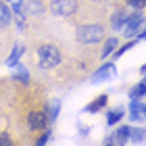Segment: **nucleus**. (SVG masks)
<instances>
[{"mask_svg": "<svg viewBox=\"0 0 146 146\" xmlns=\"http://www.w3.org/2000/svg\"><path fill=\"white\" fill-rule=\"evenodd\" d=\"M75 38L82 44H96L104 38V27L100 23H84V25L77 27Z\"/></svg>", "mask_w": 146, "mask_h": 146, "instance_id": "f257e3e1", "label": "nucleus"}, {"mask_svg": "<svg viewBox=\"0 0 146 146\" xmlns=\"http://www.w3.org/2000/svg\"><path fill=\"white\" fill-rule=\"evenodd\" d=\"M38 63L42 69H54L56 65H61V50L52 44H44L38 48Z\"/></svg>", "mask_w": 146, "mask_h": 146, "instance_id": "f03ea898", "label": "nucleus"}, {"mask_svg": "<svg viewBox=\"0 0 146 146\" xmlns=\"http://www.w3.org/2000/svg\"><path fill=\"white\" fill-rule=\"evenodd\" d=\"M75 9H77L75 0H52L50 2V11L56 17H71L75 13Z\"/></svg>", "mask_w": 146, "mask_h": 146, "instance_id": "7ed1b4c3", "label": "nucleus"}, {"mask_svg": "<svg viewBox=\"0 0 146 146\" xmlns=\"http://www.w3.org/2000/svg\"><path fill=\"white\" fill-rule=\"evenodd\" d=\"M144 23V15L140 11H136L134 15H127V21H125V25H123V36L125 38H134V36H138V31H140V25Z\"/></svg>", "mask_w": 146, "mask_h": 146, "instance_id": "20e7f679", "label": "nucleus"}, {"mask_svg": "<svg viewBox=\"0 0 146 146\" xmlns=\"http://www.w3.org/2000/svg\"><path fill=\"white\" fill-rule=\"evenodd\" d=\"M117 75V67L113 63H107V65H102L100 69H98L96 73H92V77H90V82L92 84H102V82H109V79H113Z\"/></svg>", "mask_w": 146, "mask_h": 146, "instance_id": "39448f33", "label": "nucleus"}, {"mask_svg": "<svg viewBox=\"0 0 146 146\" xmlns=\"http://www.w3.org/2000/svg\"><path fill=\"white\" fill-rule=\"evenodd\" d=\"M27 125L31 129H44L46 127V113L42 111H31L27 115Z\"/></svg>", "mask_w": 146, "mask_h": 146, "instance_id": "423d86ee", "label": "nucleus"}, {"mask_svg": "<svg viewBox=\"0 0 146 146\" xmlns=\"http://www.w3.org/2000/svg\"><path fill=\"white\" fill-rule=\"evenodd\" d=\"M129 131H131V127H127V125H121V127H117L115 131H113L111 140L115 142V144H125V142H129Z\"/></svg>", "mask_w": 146, "mask_h": 146, "instance_id": "0eeeda50", "label": "nucleus"}, {"mask_svg": "<svg viewBox=\"0 0 146 146\" xmlns=\"http://www.w3.org/2000/svg\"><path fill=\"white\" fill-rule=\"evenodd\" d=\"M125 21H127V13H125V11H115L111 15V27L115 29V31H121L123 25H125Z\"/></svg>", "mask_w": 146, "mask_h": 146, "instance_id": "6e6552de", "label": "nucleus"}, {"mask_svg": "<svg viewBox=\"0 0 146 146\" xmlns=\"http://www.w3.org/2000/svg\"><path fill=\"white\" fill-rule=\"evenodd\" d=\"M23 52H25V46L17 42L15 46H13V52L6 56V65H9V67H15V65H19V58H21Z\"/></svg>", "mask_w": 146, "mask_h": 146, "instance_id": "1a4fd4ad", "label": "nucleus"}, {"mask_svg": "<svg viewBox=\"0 0 146 146\" xmlns=\"http://www.w3.org/2000/svg\"><path fill=\"white\" fill-rule=\"evenodd\" d=\"M142 117H144V104L138 98H134L131 104H129V119L131 121H140Z\"/></svg>", "mask_w": 146, "mask_h": 146, "instance_id": "9d476101", "label": "nucleus"}, {"mask_svg": "<svg viewBox=\"0 0 146 146\" xmlns=\"http://www.w3.org/2000/svg\"><path fill=\"white\" fill-rule=\"evenodd\" d=\"M23 6H25V15H34V17H40L42 11H44V6H42L40 0H25Z\"/></svg>", "mask_w": 146, "mask_h": 146, "instance_id": "9b49d317", "label": "nucleus"}, {"mask_svg": "<svg viewBox=\"0 0 146 146\" xmlns=\"http://www.w3.org/2000/svg\"><path fill=\"white\" fill-rule=\"evenodd\" d=\"M123 115H125V109H123V107L111 109V111L107 113V125H115V123H119V121L123 119Z\"/></svg>", "mask_w": 146, "mask_h": 146, "instance_id": "f8f14e48", "label": "nucleus"}, {"mask_svg": "<svg viewBox=\"0 0 146 146\" xmlns=\"http://www.w3.org/2000/svg\"><path fill=\"white\" fill-rule=\"evenodd\" d=\"M107 102H109V96H107V94H100L92 104L86 107V111H88V113H98V111H102L104 107H107Z\"/></svg>", "mask_w": 146, "mask_h": 146, "instance_id": "ddd939ff", "label": "nucleus"}, {"mask_svg": "<svg viewBox=\"0 0 146 146\" xmlns=\"http://www.w3.org/2000/svg\"><path fill=\"white\" fill-rule=\"evenodd\" d=\"M11 19H13V15H11V9L6 6L4 2H0V29L2 27H6V25L11 23Z\"/></svg>", "mask_w": 146, "mask_h": 146, "instance_id": "4468645a", "label": "nucleus"}, {"mask_svg": "<svg viewBox=\"0 0 146 146\" xmlns=\"http://www.w3.org/2000/svg\"><path fill=\"white\" fill-rule=\"evenodd\" d=\"M142 96H146V77L138 86H134V88L129 90V98L131 100H134V98H142Z\"/></svg>", "mask_w": 146, "mask_h": 146, "instance_id": "2eb2a0df", "label": "nucleus"}, {"mask_svg": "<svg viewBox=\"0 0 146 146\" xmlns=\"http://www.w3.org/2000/svg\"><path fill=\"white\" fill-rule=\"evenodd\" d=\"M129 142H134V144L146 142V129H142V127L131 129V131H129Z\"/></svg>", "mask_w": 146, "mask_h": 146, "instance_id": "dca6fc26", "label": "nucleus"}, {"mask_svg": "<svg viewBox=\"0 0 146 146\" xmlns=\"http://www.w3.org/2000/svg\"><path fill=\"white\" fill-rule=\"evenodd\" d=\"M117 38H109L107 42H104V48H102V52H100V56L102 58H107L109 54H113V52H115V48H117Z\"/></svg>", "mask_w": 146, "mask_h": 146, "instance_id": "f3484780", "label": "nucleus"}, {"mask_svg": "<svg viewBox=\"0 0 146 146\" xmlns=\"http://www.w3.org/2000/svg\"><path fill=\"white\" fill-rule=\"evenodd\" d=\"M13 79H15V82H21V84H27V82H29V71L21 65V67H19V71L13 75Z\"/></svg>", "mask_w": 146, "mask_h": 146, "instance_id": "a211bd4d", "label": "nucleus"}, {"mask_svg": "<svg viewBox=\"0 0 146 146\" xmlns=\"http://www.w3.org/2000/svg\"><path fill=\"white\" fill-rule=\"evenodd\" d=\"M58 111H61V100H58V98H56V100H52L50 102V121H54V119L58 117Z\"/></svg>", "mask_w": 146, "mask_h": 146, "instance_id": "6ab92c4d", "label": "nucleus"}, {"mask_svg": "<svg viewBox=\"0 0 146 146\" xmlns=\"http://www.w3.org/2000/svg\"><path fill=\"white\" fill-rule=\"evenodd\" d=\"M136 42H138V40H131V42L123 44L121 48H119V50H115V52H113V54H115V56H123V54H125V52H127L129 48H134V46H136Z\"/></svg>", "mask_w": 146, "mask_h": 146, "instance_id": "aec40b11", "label": "nucleus"}, {"mask_svg": "<svg viewBox=\"0 0 146 146\" xmlns=\"http://www.w3.org/2000/svg\"><path fill=\"white\" fill-rule=\"evenodd\" d=\"M125 2H127V4L131 6V9H138V11H140L142 6L146 4V0H125Z\"/></svg>", "mask_w": 146, "mask_h": 146, "instance_id": "412c9836", "label": "nucleus"}, {"mask_svg": "<svg viewBox=\"0 0 146 146\" xmlns=\"http://www.w3.org/2000/svg\"><path fill=\"white\" fill-rule=\"evenodd\" d=\"M48 138H50V129H46L44 134H42V136H40L38 140H36V144H38V146H40V144H46V142H48Z\"/></svg>", "mask_w": 146, "mask_h": 146, "instance_id": "4be33fe9", "label": "nucleus"}, {"mask_svg": "<svg viewBox=\"0 0 146 146\" xmlns=\"http://www.w3.org/2000/svg\"><path fill=\"white\" fill-rule=\"evenodd\" d=\"M4 144H11V138L6 136V134H4V136H0V146H4Z\"/></svg>", "mask_w": 146, "mask_h": 146, "instance_id": "5701e85b", "label": "nucleus"}, {"mask_svg": "<svg viewBox=\"0 0 146 146\" xmlns=\"http://www.w3.org/2000/svg\"><path fill=\"white\" fill-rule=\"evenodd\" d=\"M138 40H146V31H142V34L138 36Z\"/></svg>", "mask_w": 146, "mask_h": 146, "instance_id": "b1692460", "label": "nucleus"}, {"mask_svg": "<svg viewBox=\"0 0 146 146\" xmlns=\"http://www.w3.org/2000/svg\"><path fill=\"white\" fill-rule=\"evenodd\" d=\"M140 71H142V73H144V75H146V65H144V67H142V69H140Z\"/></svg>", "mask_w": 146, "mask_h": 146, "instance_id": "393cba45", "label": "nucleus"}, {"mask_svg": "<svg viewBox=\"0 0 146 146\" xmlns=\"http://www.w3.org/2000/svg\"><path fill=\"white\" fill-rule=\"evenodd\" d=\"M144 117H146V104H144Z\"/></svg>", "mask_w": 146, "mask_h": 146, "instance_id": "a878e982", "label": "nucleus"}, {"mask_svg": "<svg viewBox=\"0 0 146 146\" xmlns=\"http://www.w3.org/2000/svg\"><path fill=\"white\" fill-rule=\"evenodd\" d=\"M94 2H96V0H94Z\"/></svg>", "mask_w": 146, "mask_h": 146, "instance_id": "bb28decb", "label": "nucleus"}]
</instances>
